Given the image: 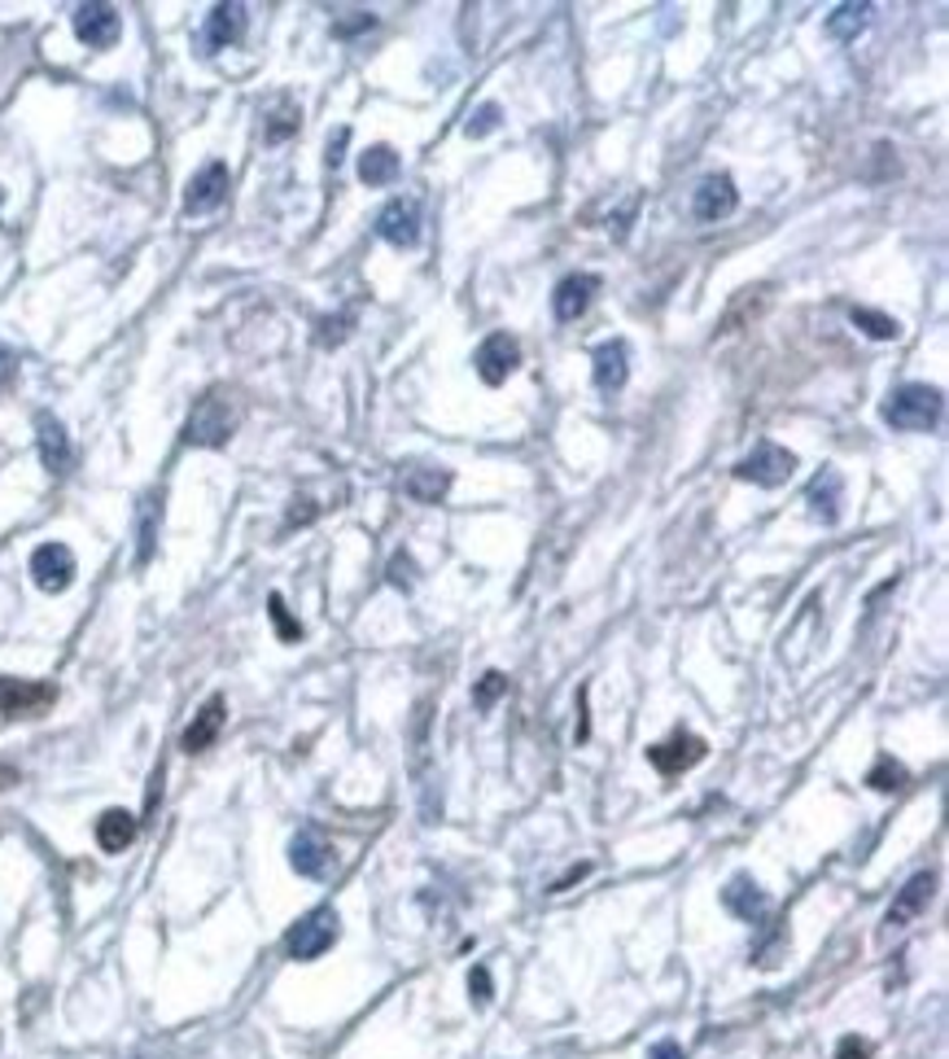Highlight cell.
Listing matches in <instances>:
<instances>
[{"mask_svg": "<svg viewBox=\"0 0 949 1059\" xmlns=\"http://www.w3.org/2000/svg\"><path fill=\"white\" fill-rule=\"evenodd\" d=\"M722 906L735 915V919H744V924H757L762 915H766V893H762V884L753 880V876H731V884L722 889Z\"/></svg>", "mask_w": 949, "mask_h": 1059, "instance_id": "d6986e66", "label": "cell"}, {"mask_svg": "<svg viewBox=\"0 0 949 1059\" xmlns=\"http://www.w3.org/2000/svg\"><path fill=\"white\" fill-rule=\"evenodd\" d=\"M346 141H351V132H346V128L338 132V141H329V167H342V149H346Z\"/></svg>", "mask_w": 949, "mask_h": 1059, "instance_id": "ab89813d", "label": "cell"}, {"mask_svg": "<svg viewBox=\"0 0 949 1059\" xmlns=\"http://www.w3.org/2000/svg\"><path fill=\"white\" fill-rule=\"evenodd\" d=\"M136 832H141V823H136V815H127V810H106V815L97 819V845H101L106 854H123V850L136 841Z\"/></svg>", "mask_w": 949, "mask_h": 1059, "instance_id": "7402d4cb", "label": "cell"}, {"mask_svg": "<svg viewBox=\"0 0 949 1059\" xmlns=\"http://www.w3.org/2000/svg\"><path fill=\"white\" fill-rule=\"evenodd\" d=\"M503 691H508V678H503L499 670H490V674H482V683L473 687V705H477V710H490V705H495Z\"/></svg>", "mask_w": 949, "mask_h": 1059, "instance_id": "4dcf8cb0", "label": "cell"}, {"mask_svg": "<svg viewBox=\"0 0 949 1059\" xmlns=\"http://www.w3.org/2000/svg\"><path fill=\"white\" fill-rule=\"evenodd\" d=\"M595 293H599V276H591V272L564 276V280L556 285V293H551L556 320H577V315L591 306V298H595Z\"/></svg>", "mask_w": 949, "mask_h": 1059, "instance_id": "ac0fdd59", "label": "cell"}, {"mask_svg": "<svg viewBox=\"0 0 949 1059\" xmlns=\"http://www.w3.org/2000/svg\"><path fill=\"white\" fill-rule=\"evenodd\" d=\"M884 421H888L892 430H905V434L932 430V425L940 421V390H936V386H918V382L892 390L888 404H884Z\"/></svg>", "mask_w": 949, "mask_h": 1059, "instance_id": "6da1fadb", "label": "cell"}, {"mask_svg": "<svg viewBox=\"0 0 949 1059\" xmlns=\"http://www.w3.org/2000/svg\"><path fill=\"white\" fill-rule=\"evenodd\" d=\"M805 500H810V513H814L823 526H836V521H840V500H844V482H840V473H836V469H823V473L810 482Z\"/></svg>", "mask_w": 949, "mask_h": 1059, "instance_id": "44dd1931", "label": "cell"}, {"mask_svg": "<svg viewBox=\"0 0 949 1059\" xmlns=\"http://www.w3.org/2000/svg\"><path fill=\"white\" fill-rule=\"evenodd\" d=\"M32 578H36V587L49 591V595L66 591V587L75 582V556H71V547H66V543H40V547L32 552Z\"/></svg>", "mask_w": 949, "mask_h": 1059, "instance_id": "52a82bcc", "label": "cell"}, {"mask_svg": "<svg viewBox=\"0 0 949 1059\" xmlns=\"http://www.w3.org/2000/svg\"><path fill=\"white\" fill-rule=\"evenodd\" d=\"M836 1059H871V1042H866V1037H857V1033H849V1037H840Z\"/></svg>", "mask_w": 949, "mask_h": 1059, "instance_id": "836d02e7", "label": "cell"}, {"mask_svg": "<svg viewBox=\"0 0 949 1059\" xmlns=\"http://www.w3.org/2000/svg\"><path fill=\"white\" fill-rule=\"evenodd\" d=\"M390 582L394 587H412V561L407 556H394L390 561Z\"/></svg>", "mask_w": 949, "mask_h": 1059, "instance_id": "8d00e7d4", "label": "cell"}, {"mask_svg": "<svg viewBox=\"0 0 949 1059\" xmlns=\"http://www.w3.org/2000/svg\"><path fill=\"white\" fill-rule=\"evenodd\" d=\"M355 324V315L346 311V315H338V320H320V333H315V341L320 346H338L342 337H346V328Z\"/></svg>", "mask_w": 949, "mask_h": 1059, "instance_id": "1f68e13d", "label": "cell"}, {"mask_svg": "<svg viewBox=\"0 0 949 1059\" xmlns=\"http://www.w3.org/2000/svg\"><path fill=\"white\" fill-rule=\"evenodd\" d=\"M297 119H302V115H297V106H293V101H280V106H276V115H271V123H267V141H271V145H280L284 136H293V132H297Z\"/></svg>", "mask_w": 949, "mask_h": 1059, "instance_id": "f1b7e54d", "label": "cell"}, {"mask_svg": "<svg viewBox=\"0 0 949 1059\" xmlns=\"http://www.w3.org/2000/svg\"><path fill=\"white\" fill-rule=\"evenodd\" d=\"M267 613H271V622H276V635H280L284 643H297V639H302V626L293 622V613H289V604H284L280 595H271V600H267Z\"/></svg>", "mask_w": 949, "mask_h": 1059, "instance_id": "f546056e", "label": "cell"}, {"mask_svg": "<svg viewBox=\"0 0 949 1059\" xmlns=\"http://www.w3.org/2000/svg\"><path fill=\"white\" fill-rule=\"evenodd\" d=\"M591 377H595V390L599 395H617L630 377V356H625V341H604L595 350V364H591Z\"/></svg>", "mask_w": 949, "mask_h": 1059, "instance_id": "e0dca14e", "label": "cell"}, {"mask_svg": "<svg viewBox=\"0 0 949 1059\" xmlns=\"http://www.w3.org/2000/svg\"><path fill=\"white\" fill-rule=\"evenodd\" d=\"M241 32H245V5H215L206 19V32H202V49L219 53V49L236 45Z\"/></svg>", "mask_w": 949, "mask_h": 1059, "instance_id": "ffe728a7", "label": "cell"}, {"mask_svg": "<svg viewBox=\"0 0 949 1059\" xmlns=\"http://www.w3.org/2000/svg\"><path fill=\"white\" fill-rule=\"evenodd\" d=\"M232 430H236L232 404L223 395H206V399H197V408L184 425V443L188 447H223L232 438Z\"/></svg>", "mask_w": 949, "mask_h": 1059, "instance_id": "3957f363", "label": "cell"}, {"mask_svg": "<svg viewBox=\"0 0 949 1059\" xmlns=\"http://www.w3.org/2000/svg\"><path fill=\"white\" fill-rule=\"evenodd\" d=\"M932 893H936V876H932V871L910 876V880H905V889L897 893V902L888 906V924H892V928H905L910 919H918V915L927 911Z\"/></svg>", "mask_w": 949, "mask_h": 1059, "instance_id": "2e32d148", "label": "cell"}, {"mask_svg": "<svg viewBox=\"0 0 949 1059\" xmlns=\"http://www.w3.org/2000/svg\"><path fill=\"white\" fill-rule=\"evenodd\" d=\"M158 521H162V504H158V495H149V500H145V508H141V543H136V565H149V556H154Z\"/></svg>", "mask_w": 949, "mask_h": 1059, "instance_id": "484cf974", "label": "cell"}, {"mask_svg": "<svg viewBox=\"0 0 949 1059\" xmlns=\"http://www.w3.org/2000/svg\"><path fill=\"white\" fill-rule=\"evenodd\" d=\"M14 373H19V356H14L10 346H0V390L14 382Z\"/></svg>", "mask_w": 949, "mask_h": 1059, "instance_id": "d590c367", "label": "cell"}, {"mask_svg": "<svg viewBox=\"0 0 949 1059\" xmlns=\"http://www.w3.org/2000/svg\"><path fill=\"white\" fill-rule=\"evenodd\" d=\"M338 911L333 906H315V911H306L289 932H284V954L293 959V963H311V959H320L325 950H333V941H338Z\"/></svg>", "mask_w": 949, "mask_h": 1059, "instance_id": "7a4b0ae2", "label": "cell"}, {"mask_svg": "<svg viewBox=\"0 0 949 1059\" xmlns=\"http://www.w3.org/2000/svg\"><path fill=\"white\" fill-rule=\"evenodd\" d=\"M866 784H871L875 793H897V789H905V767H901V762H892V758H879V762L871 767Z\"/></svg>", "mask_w": 949, "mask_h": 1059, "instance_id": "83f0119b", "label": "cell"}, {"mask_svg": "<svg viewBox=\"0 0 949 1059\" xmlns=\"http://www.w3.org/2000/svg\"><path fill=\"white\" fill-rule=\"evenodd\" d=\"M469 994H473L477 1007L490 1002V972H486V967H473V976H469Z\"/></svg>", "mask_w": 949, "mask_h": 1059, "instance_id": "e575fe53", "label": "cell"}, {"mask_svg": "<svg viewBox=\"0 0 949 1059\" xmlns=\"http://www.w3.org/2000/svg\"><path fill=\"white\" fill-rule=\"evenodd\" d=\"M648 1059H688V1055H683V1046H679V1042H670V1037H666V1042H657V1046L648 1050Z\"/></svg>", "mask_w": 949, "mask_h": 1059, "instance_id": "74e56055", "label": "cell"}, {"mask_svg": "<svg viewBox=\"0 0 949 1059\" xmlns=\"http://www.w3.org/2000/svg\"><path fill=\"white\" fill-rule=\"evenodd\" d=\"M473 364H477V377H482L486 386H503V382L516 373V364H521V346H516V337H508V333H490V337L477 346Z\"/></svg>", "mask_w": 949, "mask_h": 1059, "instance_id": "8992f818", "label": "cell"}, {"mask_svg": "<svg viewBox=\"0 0 949 1059\" xmlns=\"http://www.w3.org/2000/svg\"><path fill=\"white\" fill-rule=\"evenodd\" d=\"M23 780V771L14 767V762H5V758H0V793H5V789H14Z\"/></svg>", "mask_w": 949, "mask_h": 1059, "instance_id": "f35d334b", "label": "cell"}, {"mask_svg": "<svg viewBox=\"0 0 949 1059\" xmlns=\"http://www.w3.org/2000/svg\"><path fill=\"white\" fill-rule=\"evenodd\" d=\"M289 863H293V871L297 876H306V880H325L329 871H333V850L315 837V832H297L293 837V845H289Z\"/></svg>", "mask_w": 949, "mask_h": 1059, "instance_id": "9a60e30c", "label": "cell"}, {"mask_svg": "<svg viewBox=\"0 0 949 1059\" xmlns=\"http://www.w3.org/2000/svg\"><path fill=\"white\" fill-rule=\"evenodd\" d=\"M735 206H740V193H735V180L731 176H705L701 189H696V197H692V215L701 224H718Z\"/></svg>", "mask_w": 949, "mask_h": 1059, "instance_id": "8fae6325", "label": "cell"}, {"mask_svg": "<svg viewBox=\"0 0 949 1059\" xmlns=\"http://www.w3.org/2000/svg\"><path fill=\"white\" fill-rule=\"evenodd\" d=\"M451 491V469H407L403 473V495L416 504H438Z\"/></svg>", "mask_w": 949, "mask_h": 1059, "instance_id": "603a6c76", "label": "cell"}, {"mask_svg": "<svg viewBox=\"0 0 949 1059\" xmlns=\"http://www.w3.org/2000/svg\"><path fill=\"white\" fill-rule=\"evenodd\" d=\"M36 447H40V460L53 478H62L71 469V438H66V425L53 412L36 417Z\"/></svg>", "mask_w": 949, "mask_h": 1059, "instance_id": "4fadbf2b", "label": "cell"}, {"mask_svg": "<svg viewBox=\"0 0 949 1059\" xmlns=\"http://www.w3.org/2000/svg\"><path fill=\"white\" fill-rule=\"evenodd\" d=\"M796 469V456L779 443H757L740 465H735V478L740 482H753V486H783Z\"/></svg>", "mask_w": 949, "mask_h": 1059, "instance_id": "5b68a950", "label": "cell"}, {"mask_svg": "<svg viewBox=\"0 0 949 1059\" xmlns=\"http://www.w3.org/2000/svg\"><path fill=\"white\" fill-rule=\"evenodd\" d=\"M360 176H364V184H373V189L394 184V180H399V154H394L390 145H373V149L360 158Z\"/></svg>", "mask_w": 949, "mask_h": 1059, "instance_id": "cb8c5ba5", "label": "cell"}, {"mask_svg": "<svg viewBox=\"0 0 949 1059\" xmlns=\"http://www.w3.org/2000/svg\"><path fill=\"white\" fill-rule=\"evenodd\" d=\"M866 14H871V5H840V10L827 19V36H836V40H857V32L866 27Z\"/></svg>", "mask_w": 949, "mask_h": 1059, "instance_id": "d4e9b609", "label": "cell"}, {"mask_svg": "<svg viewBox=\"0 0 949 1059\" xmlns=\"http://www.w3.org/2000/svg\"><path fill=\"white\" fill-rule=\"evenodd\" d=\"M377 237L399 245V250H412L421 241V206L412 197H394L381 215H377Z\"/></svg>", "mask_w": 949, "mask_h": 1059, "instance_id": "ba28073f", "label": "cell"}, {"mask_svg": "<svg viewBox=\"0 0 949 1059\" xmlns=\"http://www.w3.org/2000/svg\"><path fill=\"white\" fill-rule=\"evenodd\" d=\"M705 754H709V745H705L701 736L679 732V736H670V741L653 745V749H648V762H653L661 775H683V771H692V767H696Z\"/></svg>", "mask_w": 949, "mask_h": 1059, "instance_id": "9c48e42d", "label": "cell"}, {"mask_svg": "<svg viewBox=\"0 0 949 1059\" xmlns=\"http://www.w3.org/2000/svg\"><path fill=\"white\" fill-rule=\"evenodd\" d=\"M71 23H75V36H80L88 49H110V45L119 40V32H123L114 5H80V10L71 14Z\"/></svg>", "mask_w": 949, "mask_h": 1059, "instance_id": "30bf717a", "label": "cell"}, {"mask_svg": "<svg viewBox=\"0 0 949 1059\" xmlns=\"http://www.w3.org/2000/svg\"><path fill=\"white\" fill-rule=\"evenodd\" d=\"M495 128H499V106H495V101H486V106H477V115L469 119V128H464V132H469V136H486V132H495Z\"/></svg>", "mask_w": 949, "mask_h": 1059, "instance_id": "d6a6232c", "label": "cell"}, {"mask_svg": "<svg viewBox=\"0 0 949 1059\" xmlns=\"http://www.w3.org/2000/svg\"><path fill=\"white\" fill-rule=\"evenodd\" d=\"M58 705V687L40 678H14L0 674V714L5 719H36Z\"/></svg>", "mask_w": 949, "mask_h": 1059, "instance_id": "277c9868", "label": "cell"}, {"mask_svg": "<svg viewBox=\"0 0 949 1059\" xmlns=\"http://www.w3.org/2000/svg\"><path fill=\"white\" fill-rule=\"evenodd\" d=\"M223 197H228V167H223V163H206V167L188 180L184 210H188V215H202V210H215Z\"/></svg>", "mask_w": 949, "mask_h": 1059, "instance_id": "5bb4252c", "label": "cell"}, {"mask_svg": "<svg viewBox=\"0 0 949 1059\" xmlns=\"http://www.w3.org/2000/svg\"><path fill=\"white\" fill-rule=\"evenodd\" d=\"M360 27H373V14H360L355 23H338L333 32H338V36H351V32H360Z\"/></svg>", "mask_w": 949, "mask_h": 1059, "instance_id": "60d3db41", "label": "cell"}, {"mask_svg": "<svg viewBox=\"0 0 949 1059\" xmlns=\"http://www.w3.org/2000/svg\"><path fill=\"white\" fill-rule=\"evenodd\" d=\"M853 324H857L866 337H875V341H892V337L901 333V324H897L892 315L871 311V306H853Z\"/></svg>", "mask_w": 949, "mask_h": 1059, "instance_id": "4316f807", "label": "cell"}, {"mask_svg": "<svg viewBox=\"0 0 949 1059\" xmlns=\"http://www.w3.org/2000/svg\"><path fill=\"white\" fill-rule=\"evenodd\" d=\"M223 723H228V700H223V696H210V700L202 705V710L193 714V723L184 727L180 749H184V754H206V749L219 741Z\"/></svg>", "mask_w": 949, "mask_h": 1059, "instance_id": "7c38bea8", "label": "cell"}]
</instances>
